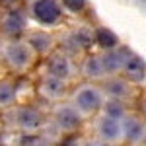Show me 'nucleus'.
Listing matches in <instances>:
<instances>
[{
  "label": "nucleus",
  "mask_w": 146,
  "mask_h": 146,
  "mask_svg": "<svg viewBox=\"0 0 146 146\" xmlns=\"http://www.w3.org/2000/svg\"><path fill=\"white\" fill-rule=\"evenodd\" d=\"M33 14L39 22L53 23L60 18V6L55 0H37L33 4Z\"/></svg>",
  "instance_id": "1"
},
{
  "label": "nucleus",
  "mask_w": 146,
  "mask_h": 146,
  "mask_svg": "<svg viewBox=\"0 0 146 146\" xmlns=\"http://www.w3.org/2000/svg\"><path fill=\"white\" fill-rule=\"evenodd\" d=\"M76 105H78L82 111H86V113L96 111V109L101 105V96H100V92L96 90V88H92V86L82 88V90L76 94Z\"/></svg>",
  "instance_id": "2"
},
{
  "label": "nucleus",
  "mask_w": 146,
  "mask_h": 146,
  "mask_svg": "<svg viewBox=\"0 0 146 146\" xmlns=\"http://www.w3.org/2000/svg\"><path fill=\"white\" fill-rule=\"evenodd\" d=\"M16 123L25 131H35L43 125V117L33 107H20L16 113Z\"/></svg>",
  "instance_id": "3"
},
{
  "label": "nucleus",
  "mask_w": 146,
  "mask_h": 146,
  "mask_svg": "<svg viewBox=\"0 0 146 146\" xmlns=\"http://www.w3.org/2000/svg\"><path fill=\"white\" fill-rule=\"evenodd\" d=\"M6 58L12 66L16 68H25L31 60V55H29V49L22 43H12L6 49Z\"/></svg>",
  "instance_id": "4"
},
{
  "label": "nucleus",
  "mask_w": 146,
  "mask_h": 146,
  "mask_svg": "<svg viewBox=\"0 0 146 146\" xmlns=\"http://www.w3.org/2000/svg\"><path fill=\"white\" fill-rule=\"evenodd\" d=\"M123 68H125V72L131 76V80H135V82H142L144 76H146L144 60H142L140 56H136V55H129V56H127Z\"/></svg>",
  "instance_id": "5"
},
{
  "label": "nucleus",
  "mask_w": 146,
  "mask_h": 146,
  "mask_svg": "<svg viewBox=\"0 0 146 146\" xmlns=\"http://www.w3.org/2000/svg\"><path fill=\"white\" fill-rule=\"evenodd\" d=\"M56 123H58L60 129H64V131H74L80 125V115L72 107H62L60 111L56 113Z\"/></svg>",
  "instance_id": "6"
},
{
  "label": "nucleus",
  "mask_w": 146,
  "mask_h": 146,
  "mask_svg": "<svg viewBox=\"0 0 146 146\" xmlns=\"http://www.w3.org/2000/svg\"><path fill=\"white\" fill-rule=\"evenodd\" d=\"M100 135L105 140H117L121 136V121L111 119V117H101L100 121Z\"/></svg>",
  "instance_id": "7"
},
{
  "label": "nucleus",
  "mask_w": 146,
  "mask_h": 146,
  "mask_svg": "<svg viewBox=\"0 0 146 146\" xmlns=\"http://www.w3.org/2000/svg\"><path fill=\"white\" fill-rule=\"evenodd\" d=\"M121 135H125L127 140H138L144 135V129H142V123L136 119V117H127L123 123H121Z\"/></svg>",
  "instance_id": "8"
},
{
  "label": "nucleus",
  "mask_w": 146,
  "mask_h": 146,
  "mask_svg": "<svg viewBox=\"0 0 146 146\" xmlns=\"http://www.w3.org/2000/svg\"><path fill=\"white\" fill-rule=\"evenodd\" d=\"M125 60H127L125 51H107L105 55L101 56V62H103L105 72H115V70L123 68L125 66Z\"/></svg>",
  "instance_id": "9"
},
{
  "label": "nucleus",
  "mask_w": 146,
  "mask_h": 146,
  "mask_svg": "<svg viewBox=\"0 0 146 146\" xmlns=\"http://www.w3.org/2000/svg\"><path fill=\"white\" fill-rule=\"evenodd\" d=\"M49 72H51V76H55V78L64 80L68 76V72H70V64H68V60L64 56H53V58L49 60Z\"/></svg>",
  "instance_id": "10"
},
{
  "label": "nucleus",
  "mask_w": 146,
  "mask_h": 146,
  "mask_svg": "<svg viewBox=\"0 0 146 146\" xmlns=\"http://www.w3.org/2000/svg\"><path fill=\"white\" fill-rule=\"evenodd\" d=\"M62 90H64L62 80L55 78V76H47L43 80V84H41V92H43V96H47V98H60L62 96Z\"/></svg>",
  "instance_id": "11"
},
{
  "label": "nucleus",
  "mask_w": 146,
  "mask_h": 146,
  "mask_svg": "<svg viewBox=\"0 0 146 146\" xmlns=\"http://www.w3.org/2000/svg\"><path fill=\"white\" fill-rule=\"evenodd\" d=\"M96 41H98L103 49H109V51H113L115 47L119 45L117 35L113 33L111 29H107V27H98V31H96Z\"/></svg>",
  "instance_id": "12"
},
{
  "label": "nucleus",
  "mask_w": 146,
  "mask_h": 146,
  "mask_svg": "<svg viewBox=\"0 0 146 146\" xmlns=\"http://www.w3.org/2000/svg\"><path fill=\"white\" fill-rule=\"evenodd\" d=\"M23 27V18L18 14V12H12L8 14V18L4 20V31L6 33H18Z\"/></svg>",
  "instance_id": "13"
},
{
  "label": "nucleus",
  "mask_w": 146,
  "mask_h": 146,
  "mask_svg": "<svg viewBox=\"0 0 146 146\" xmlns=\"http://www.w3.org/2000/svg\"><path fill=\"white\" fill-rule=\"evenodd\" d=\"M29 45L33 47L35 51H39V53H45L47 49L51 47V37L43 31H39V33H33L29 37Z\"/></svg>",
  "instance_id": "14"
},
{
  "label": "nucleus",
  "mask_w": 146,
  "mask_h": 146,
  "mask_svg": "<svg viewBox=\"0 0 146 146\" xmlns=\"http://www.w3.org/2000/svg\"><path fill=\"white\" fill-rule=\"evenodd\" d=\"M105 90L109 92L111 96H115V98H123V96H127V92H129V86L125 84L123 80H111V82H107V86H105Z\"/></svg>",
  "instance_id": "15"
},
{
  "label": "nucleus",
  "mask_w": 146,
  "mask_h": 146,
  "mask_svg": "<svg viewBox=\"0 0 146 146\" xmlns=\"http://www.w3.org/2000/svg\"><path fill=\"white\" fill-rule=\"evenodd\" d=\"M86 74L88 76H101V72H105L103 68V62H101V56H94L86 62Z\"/></svg>",
  "instance_id": "16"
},
{
  "label": "nucleus",
  "mask_w": 146,
  "mask_h": 146,
  "mask_svg": "<svg viewBox=\"0 0 146 146\" xmlns=\"http://www.w3.org/2000/svg\"><path fill=\"white\" fill-rule=\"evenodd\" d=\"M123 113H125V109H123V105L119 103V101H109L107 105H105V117H111V119H121L123 117Z\"/></svg>",
  "instance_id": "17"
},
{
  "label": "nucleus",
  "mask_w": 146,
  "mask_h": 146,
  "mask_svg": "<svg viewBox=\"0 0 146 146\" xmlns=\"http://www.w3.org/2000/svg\"><path fill=\"white\" fill-rule=\"evenodd\" d=\"M14 100V86L8 82H0V105H6Z\"/></svg>",
  "instance_id": "18"
},
{
  "label": "nucleus",
  "mask_w": 146,
  "mask_h": 146,
  "mask_svg": "<svg viewBox=\"0 0 146 146\" xmlns=\"http://www.w3.org/2000/svg\"><path fill=\"white\" fill-rule=\"evenodd\" d=\"M74 41H76V45L80 47H90V43L94 41V35L90 31H86V29H78L76 33H74Z\"/></svg>",
  "instance_id": "19"
},
{
  "label": "nucleus",
  "mask_w": 146,
  "mask_h": 146,
  "mask_svg": "<svg viewBox=\"0 0 146 146\" xmlns=\"http://www.w3.org/2000/svg\"><path fill=\"white\" fill-rule=\"evenodd\" d=\"M62 4H64L70 12H80V10H84L86 0H62Z\"/></svg>",
  "instance_id": "20"
},
{
  "label": "nucleus",
  "mask_w": 146,
  "mask_h": 146,
  "mask_svg": "<svg viewBox=\"0 0 146 146\" xmlns=\"http://www.w3.org/2000/svg\"><path fill=\"white\" fill-rule=\"evenodd\" d=\"M35 146H49V144H43V142H39V144H35Z\"/></svg>",
  "instance_id": "21"
},
{
  "label": "nucleus",
  "mask_w": 146,
  "mask_h": 146,
  "mask_svg": "<svg viewBox=\"0 0 146 146\" xmlns=\"http://www.w3.org/2000/svg\"><path fill=\"white\" fill-rule=\"evenodd\" d=\"M100 146H113V144H109V142H105V144H100Z\"/></svg>",
  "instance_id": "22"
},
{
  "label": "nucleus",
  "mask_w": 146,
  "mask_h": 146,
  "mask_svg": "<svg viewBox=\"0 0 146 146\" xmlns=\"http://www.w3.org/2000/svg\"><path fill=\"white\" fill-rule=\"evenodd\" d=\"M144 142H146V135H144Z\"/></svg>",
  "instance_id": "23"
}]
</instances>
